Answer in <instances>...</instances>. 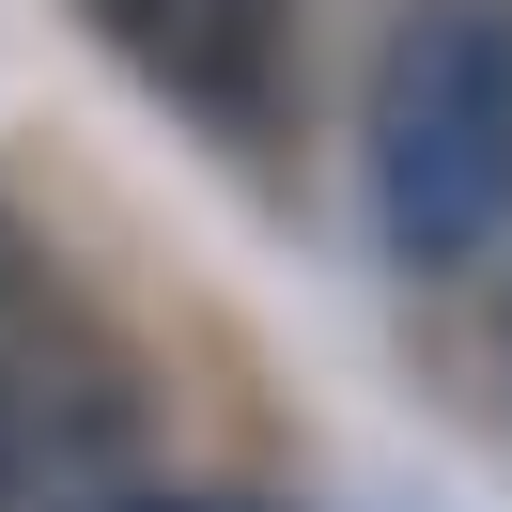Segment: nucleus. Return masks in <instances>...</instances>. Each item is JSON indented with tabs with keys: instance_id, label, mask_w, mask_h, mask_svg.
<instances>
[{
	"instance_id": "obj_2",
	"label": "nucleus",
	"mask_w": 512,
	"mask_h": 512,
	"mask_svg": "<svg viewBox=\"0 0 512 512\" xmlns=\"http://www.w3.org/2000/svg\"><path fill=\"white\" fill-rule=\"evenodd\" d=\"M140 466L125 357L63 311L47 280H0V512H94Z\"/></svg>"
},
{
	"instance_id": "obj_3",
	"label": "nucleus",
	"mask_w": 512,
	"mask_h": 512,
	"mask_svg": "<svg viewBox=\"0 0 512 512\" xmlns=\"http://www.w3.org/2000/svg\"><path fill=\"white\" fill-rule=\"evenodd\" d=\"M78 16L109 32L125 78H156L218 140H264L280 94H295V0H78Z\"/></svg>"
},
{
	"instance_id": "obj_1",
	"label": "nucleus",
	"mask_w": 512,
	"mask_h": 512,
	"mask_svg": "<svg viewBox=\"0 0 512 512\" xmlns=\"http://www.w3.org/2000/svg\"><path fill=\"white\" fill-rule=\"evenodd\" d=\"M357 187L404 280H466L512 233V0H404L357 94Z\"/></svg>"
},
{
	"instance_id": "obj_4",
	"label": "nucleus",
	"mask_w": 512,
	"mask_h": 512,
	"mask_svg": "<svg viewBox=\"0 0 512 512\" xmlns=\"http://www.w3.org/2000/svg\"><path fill=\"white\" fill-rule=\"evenodd\" d=\"M94 512H264V497H171V481H125V497H94Z\"/></svg>"
}]
</instances>
